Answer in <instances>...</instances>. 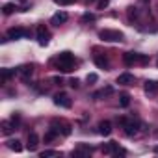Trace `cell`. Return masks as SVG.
I'll return each mask as SVG.
<instances>
[{
	"label": "cell",
	"instance_id": "cell-22",
	"mask_svg": "<svg viewBox=\"0 0 158 158\" xmlns=\"http://www.w3.org/2000/svg\"><path fill=\"white\" fill-rule=\"evenodd\" d=\"M15 10H19L15 4H4V8H2V11H4V15H11Z\"/></svg>",
	"mask_w": 158,
	"mask_h": 158
},
{
	"label": "cell",
	"instance_id": "cell-30",
	"mask_svg": "<svg viewBox=\"0 0 158 158\" xmlns=\"http://www.w3.org/2000/svg\"><path fill=\"white\" fill-rule=\"evenodd\" d=\"M86 2H88V4H91V2H95V0H86Z\"/></svg>",
	"mask_w": 158,
	"mask_h": 158
},
{
	"label": "cell",
	"instance_id": "cell-15",
	"mask_svg": "<svg viewBox=\"0 0 158 158\" xmlns=\"http://www.w3.org/2000/svg\"><path fill=\"white\" fill-rule=\"evenodd\" d=\"M101 151H102V154H112V152L119 151V143H117V141H110V143L102 145V147H101Z\"/></svg>",
	"mask_w": 158,
	"mask_h": 158
},
{
	"label": "cell",
	"instance_id": "cell-29",
	"mask_svg": "<svg viewBox=\"0 0 158 158\" xmlns=\"http://www.w3.org/2000/svg\"><path fill=\"white\" fill-rule=\"evenodd\" d=\"M97 78H99V76H97L95 73H91V74H88V82H97Z\"/></svg>",
	"mask_w": 158,
	"mask_h": 158
},
{
	"label": "cell",
	"instance_id": "cell-19",
	"mask_svg": "<svg viewBox=\"0 0 158 158\" xmlns=\"http://www.w3.org/2000/svg\"><path fill=\"white\" fill-rule=\"evenodd\" d=\"M15 74V71H11V69H2V76H0V82H2V84H6L8 80H10V78Z\"/></svg>",
	"mask_w": 158,
	"mask_h": 158
},
{
	"label": "cell",
	"instance_id": "cell-6",
	"mask_svg": "<svg viewBox=\"0 0 158 158\" xmlns=\"http://www.w3.org/2000/svg\"><path fill=\"white\" fill-rule=\"evenodd\" d=\"M138 127H139V123H138V121H132V119H130V121L127 119V121H125V125H123L125 134H127L128 138H132V136H136V134H138Z\"/></svg>",
	"mask_w": 158,
	"mask_h": 158
},
{
	"label": "cell",
	"instance_id": "cell-25",
	"mask_svg": "<svg viewBox=\"0 0 158 158\" xmlns=\"http://www.w3.org/2000/svg\"><path fill=\"white\" fill-rule=\"evenodd\" d=\"M56 4H60V6H67V4H73L74 0H54Z\"/></svg>",
	"mask_w": 158,
	"mask_h": 158
},
{
	"label": "cell",
	"instance_id": "cell-12",
	"mask_svg": "<svg viewBox=\"0 0 158 158\" xmlns=\"http://www.w3.org/2000/svg\"><path fill=\"white\" fill-rule=\"evenodd\" d=\"M93 61H95V65H97L99 69H108V65H110L108 58H106V56H102V54H95Z\"/></svg>",
	"mask_w": 158,
	"mask_h": 158
},
{
	"label": "cell",
	"instance_id": "cell-31",
	"mask_svg": "<svg viewBox=\"0 0 158 158\" xmlns=\"http://www.w3.org/2000/svg\"><path fill=\"white\" fill-rule=\"evenodd\" d=\"M154 152H158V145H156V147H154Z\"/></svg>",
	"mask_w": 158,
	"mask_h": 158
},
{
	"label": "cell",
	"instance_id": "cell-28",
	"mask_svg": "<svg viewBox=\"0 0 158 158\" xmlns=\"http://www.w3.org/2000/svg\"><path fill=\"white\" fill-rule=\"evenodd\" d=\"M97 8H99V10H104V8H108V0H101V2L97 4Z\"/></svg>",
	"mask_w": 158,
	"mask_h": 158
},
{
	"label": "cell",
	"instance_id": "cell-23",
	"mask_svg": "<svg viewBox=\"0 0 158 158\" xmlns=\"http://www.w3.org/2000/svg\"><path fill=\"white\" fill-rule=\"evenodd\" d=\"M41 158H50V156H60V151H43L39 154Z\"/></svg>",
	"mask_w": 158,
	"mask_h": 158
},
{
	"label": "cell",
	"instance_id": "cell-17",
	"mask_svg": "<svg viewBox=\"0 0 158 158\" xmlns=\"http://www.w3.org/2000/svg\"><path fill=\"white\" fill-rule=\"evenodd\" d=\"M6 145H8V149H10V151H15V152H21V151H23V145H21V141H19V139H8V141H6Z\"/></svg>",
	"mask_w": 158,
	"mask_h": 158
},
{
	"label": "cell",
	"instance_id": "cell-3",
	"mask_svg": "<svg viewBox=\"0 0 158 158\" xmlns=\"http://www.w3.org/2000/svg\"><path fill=\"white\" fill-rule=\"evenodd\" d=\"M123 61H125L127 65H134V63H147L149 58L143 56V54H138V52H127V54L123 56Z\"/></svg>",
	"mask_w": 158,
	"mask_h": 158
},
{
	"label": "cell",
	"instance_id": "cell-4",
	"mask_svg": "<svg viewBox=\"0 0 158 158\" xmlns=\"http://www.w3.org/2000/svg\"><path fill=\"white\" fill-rule=\"evenodd\" d=\"M48 41H50V32H48L43 24L37 26V43H39L41 47H47Z\"/></svg>",
	"mask_w": 158,
	"mask_h": 158
},
{
	"label": "cell",
	"instance_id": "cell-10",
	"mask_svg": "<svg viewBox=\"0 0 158 158\" xmlns=\"http://www.w3.org/2000/svg\"><path fill=\"white\" fill-rule=\"evenodd\" d=\"M37 145H39V136H37L35 132H30V134H28V143H26L28 151H35Z\"/></svg>",
	"mask_w": 158,
	"mask_h": 158
},
{
	"label": "cell",
	"instance_id": "cell-18",
	"mask_svg": "<svg viewBox=\"0 0 158 158\" xmlns=\"http://www.w3.org/2000/svg\"><path fill=\"white\" fill-rule=\"evenodd\" d=\"M13 123V121H11ZM10 121H2V125H0V127H2V134L4 136H10L13 130H15V125H11Z\"/></svg>",
	"mask_w": 158,
	"mask_h": 158
},
{
	"label": "cell",
	"instance_id": "cell-20",
	"mask_svg": "<svg viewBox=\"0 0 158 158\" xmlns=\"http://www.w3.org/2000/svg\"><path fill=\"white\" fill-rule=\"evenodd\" d=\"M114 93V88H104V89H101V91H95L93 93V99H101V97H104V95H112Z\"/></svg>",
	"mask_w": 158,
	"mask_h": 158
},
{
	"label": "cell",
	"instance_id": "cell-24",
	"mask_svg": "<svg viewBox=\"0 0 158 158\" xmlns=\"http://www.w3.org/2000/svg\"><path fill=\"white\" fill-rule=\"evenodd\" d=\"M82 21H84V23H88V21H95V15H91V13H84Z\"/></svg>",
	"mask_w": 158,
	"mask_h": 158
},
{
	"label": "cell",
	"instance_id": "cell-16",
	"mask_svg": "<svg viewBox=\"0 0 158 158\" xmlns=\"http://www.w3.org/2000/svg\"><path fill=\"white\" fill-rule=\"evenodd\" d=\"M17 73H19L23 78H28V76L34 73V65H21V67L17 69Z\"/></svg>",
	"mask_w": 158,
	"mask_h": 158
},
{
	"label": "cell",
	"instance_id": "cell-1",
	"mask_svg": "<svg viewBox=\"0 0 158 158\" xmlns=\"http://www.w3.org/2000/svg\"><path fill=\"white\" fill-rule=\"evenodd\" d=\"M56 67H58L61 73H71L73 67H74V56H73L69 50L60 52L58 58H56Z\"/></svg>",
	"mask_w": 158,
	"mask_h": 158
},
{
	"label": "cell",
	"instance_id": "cell-2",
	"mask_svg": "<svg viewBox=\"0 0 158 158\" xmlns=\"http://www.w3.org/2000/svg\"><path fill=\"white\" fill-rule=\"evenodd\" d=\"M99 37H101L102 41H106V43H119V41L125 39L123 32H119V30H110V28L101 30V32H99Z\"/></svg>",
	"mask_w": 158,
	"mask_h": 158
},
{
	"label": "cell",
	"instance_id": "cell-26",
	"mask_svg": "<svg viewBox=\"0 0 158 158\" xmlns=\"http://www.w3.org/2000/svg\"><path fill=\"white\" fill-rule=\"evenodd\" d=\"M69 86H71V88H78V86H80V82H78V78H71Z\"/></svg>",
	"mask_w": 158,
	"mask_h": 158
},
{
	"label": "cell",
	"instance_id": "cell-21",
	"mask_svg": "<svg viewBox=\"0 0 158 158\" xmlns=\"http://www.w3.org/2000/svg\"><path fill=\"white\" fill-rule=\"evenodd\" d=\"M119 104H121L123 108H127V106L130 104V95H128V93H121V95H119Z\"/></svg>",
	"mask_w": 158,
	"mask_h": 158
},
{
	"label": "cell",
	"instance_id": "cell-9",
	"mask_svg": "<svg viewBox=\"0 0 158 158\" xmlns=\"http://www.w3.org/2000/svg\"><path fill=\"white\" fill-rule=\"evenodd\" d=\"M67 19H69V15H67L65 11H58V13H54V15H52L50 23H52L54 26H60V24H63V23H65Z\"/></svg>",
	"mask_w": 158,
	"mask_h": 158
},
{
	"label": "cell",
	"instance_id": "cell-7",
	"mask_svg": "<svg viewBox=\"0 0 158 158\" xmlns=\"http://www.w3.org/2000/svg\"><path fill=\"white\" fill-rule=\"evenodd\" d=\"M26 34H28V32H26L24 28H21V26H17V28H10V30H8V39L17 41V39H23Z\"/></svg>",
	"mask_w": 158,
	"mask_h": 158
},
{
	"label": "cell",
	"instance_id": "cell-14",
	"mask_svg": "<svg viewBox=\"0 0 158 158\" xmlns=\"http://www.w3.org/2000/svg\"><path fill=\"white\" fill-rule=\"evenodd\" d=\"M99 134L101 136H110L112 134V123L110 121H101L99 123Z\"/></svg>",
	"mask_w": 158,
	"mask_h": 158
},
{
	"label": "cell",
	"instance_id": "cell-5",
	"mask_svg": "<svg viewBox=\"0 0 158 158\" xmlns=\"http://www.w3.org/2000/svg\"><path fill=\"white\" fill-rule=\"evenodd\" d=\"M54 104L60 108H71L73 102H71V97L67 93H58V95H54Z\"/></svg>",
	"mask_w": 158,
	"mask_h": 158
},
{
	"label": "cell",
	"instance_id": "cell-27",
	"mask_svg": "<svg viewBox=\"0 0 158 158\" xmlns=\"http://www.w3.org/2000/svg\"><path fill=\"white\" fill-rule=\"evenodd\" d=\"M132 17H138V11H136V8H128V19H132Z\"/></svg>",
	"mask_w": 158,
	"mask_h": 158
},
{
	"label": "cell",
	"instance_id": "cell-8",
	"mask_svg": "<svg viewBox=\"0 0 158 158\" xmlns=\"http://www.w3.org/2000/svg\"><path fill=\"white\" fill-rule=\"evenodd\" d=\"M93 151L91 145H86V143H78V147L73 151V156H89Z\"/></svg>",
	"mask_w": 158,
	"mask_h": 158
},
{
	"label": "cell",
	"instance_id": "cell-13",
	"mask_svg": "<svg viewBox=\"0 0 158 158\" xmlns=\"http://www.w3.org/2000/svg\"><path fill=\"white\" fill-rule=\"evenodd\" d=\"M132 82H134V76L130 73H123L117 76V84H121V86H130Z\"/></svg>",
	"mask_w": 158,
	"mask_h": 158
},
{
	"label": "cell",
	"instance_id": "cell-11",
	"mask_svg": "<svg viewBox=\"0 0 158 158\" xmlns=\"http://www.w3.org/2000/svg\"><path fill=\"white\" fill-rule=\"evenodd\" d=\"M143 89H145L147 95H156L158 93V80H147Z\"/></svg>",
	"mask_w": 158,
	"mask_h": 158
}]
</instances>
